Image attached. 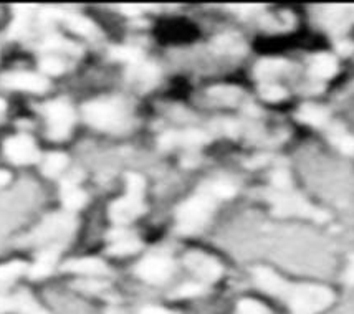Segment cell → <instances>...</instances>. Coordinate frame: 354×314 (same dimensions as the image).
I'll return each mask as SVG.
<instances>
[{
  "instance_id": "1",
  "label": "cell",
  "mask_w": 354,
  "mask_h": 314,
  "mask_svg": "<svg viewBox=\"0 0 354 314\" xmlns=\"http://www.w3.org/2000/svg\"><path fill=\"white\" fill-rule=\"evenodd\" d=\"M254 282L268 296L278 298L292 314H322L336 303L333 288L319 283H292L267 266H257Z\"/></svg>"
},
{
  "instance_id": "2",
  "label": "cell",
  "mask_w": 354,
  "mask_h": 314,
  "mask_svg": "<svg viewBox=\"0 0 354 314\" xmlns=\"http://www.w3.org/2000/svg\"><path fill=\"white\" fill-rule=\"evenodd\" d=\"M77 228V220L68 213H53L46 217L33 232L25 238V244L35 246H62Z\"/></svg>"
},
{
  "instance_id": "3",
  "label": "cell",
  "mask_w": 354,
  "mask_h": 314,
  "mask_svg": "<svg viewBox=\"0 0 354 314\" xmlns=\"http://www.w3.org/2000/svg\"><path fill=\"white\" fill-rule=\"evenodd\" d=\"M214 199L207 190L194 195L187 202H184L177 210V230L184 235L199 232L207 224L210 213L214 210Z\"/></svg>"
},
{
  "instance_id": "4",
  "label": "cell",
  "mask_w": 354,
  "mask_h": 314,
  "mask_svg": "<svg viewBox=\"0 0 354 314\" xmlns=\"http://www.w3.org/2000/svg\"><path fill=\"white\" fill-rule=\"evenodd\" d=\"M83 116L103 131H121L128 126V115L120 101H91L83 108Z\"/></svg>"
},
{
  "instance_id": "5",
  "label": "cell",
  "mask_w": 354,
  "mask_h": 314,
  "mask_svg": "<svg viewBox=\"0 0 354 314\" xmlns=\"http://www.w3.org/2000/svg\"><path fill=\"white\" fill-rule=\"evenodd\" d=\"M272 202L275 205V212L278 215H301L316 222H326L328 217H330L326 212L319 210L310 202H306L300 195L278 194V192H275L272 197Z\"/></svg>"
},
{
  "instance_id": "6",
  "label": "cell",
  "mask_w": 354,
  "mask_h": 314,
  "mask_svg": "<svg viewBox=\"0 0 354 314\" xmlns=\"http://www.w3.org/2000/svg\"><path fill=\"white\" fill-rule=\"evenodd\" d=\"M174 262L166 255H149L138 263L136 275L149 284H164L174 273Z\"/></svg>"
},
{
  "instance_id": "7",
  "label": "cell",
  "mask_w": 354,
  "mask_h": 314,
  "mask_svg": "<svg viewBox=\"0 0 354 314\" xmlns=\"http://www.w3.org/2000/svg\"><path fill=\"white\" fill-rule=\"evenodd\" d=\"M52 139H65L75 121V111L66 101H53L44 108Z\"/></svg>"
},
{
  "instance_id": "8",
  "label": "cell",
  "mask_w": 354,
  "mask_h": 314,
  "mask_svg": "<svg viewBox=\"0 0 354 314\" xmlns=\"http://www.w3.org/2000/svg\"><path fill=\"white\" fill-rule=\"evenodd\" d=\"M17 313V314H48L46 309L33 298L28 290H19L15 293H7L0 290V314Z\"/></svg>"
},
{
  "instance_id": "9",
  "label": "cell",
  "mask_w": 354,
  "mask_h": 314,
  "mask_svg": "<svg viewBox=\"0 0 354 314\" xmlns=\"http://www.w3.org/2000/svg\"><path fill=\"white\" fill-rule=\"evenodd\" d=\"M3 153L14 164H33L40 159V153L35 142L28 136L8 137L3 144Z\"/></svg>"
},
{
  "instance_id": "10",
  "label": "cell",
  "mask_w": 354,
  "mask_h": 314,
  "mask_svg": "<svg viewBox=\"0 0 354 314\" xmlns=\"http://www.w3.org/2000/svg\"><path fill=\"white\" fill-rule=\"evenodd\" d=\"M184 263L192 273H196L205 283L217 282L223 273L221 263L216 258L202 253V251H191V253H187L184 258Z\"/></svg>"
},
{
  "instance_id": "11",
  "label": "cell",
  "mask_w": 354,
  "mask_h": 314,
  "mask_svg": "<svg viewBox=\"0 0 354 314\" xmlns=\"http://www.w3.org/2000/svg\"><path fill=\"white\" fill-rule=\"evenodd\" d=\"M2 85L12 90L32 91V93H44L48 88V79L35 73H27V71H17V73L3 75Z\"/></svg>"
},
{
  "instance_id": "12",
  "label": "cell",
  "mask_w": 354,
  "mask_h": 314,
  "mask_svg": "<svg viewBox=\"0 0 354 314\" xmlns=\"http://www.w3.org/2000/svg\"><path fill=\"white\" fill-rule=\"evenodd\" d=\"M145 212V204H142V197L126 194L123 199L116 200L109 208V215L116 224H128L136 219Z\"/></svg>"
},
{
  "instance_id": "13",
  "label": "cell",
  "mask_w": 354,
  "mask_h": 314,
  "mask_svg": "<svg viewBox=\"0 0 354 314\" xmlns=\"http://www.w3.org/2000/svg\"><path fill=\"white\" fill-rule=\"evenodd\" d=\"M62 246H45L44 250L37 255L35 262H33L32 266H28V276L32 279H44L46 276L53 273L55 266H57L58 258H60Z\"/></svg>"
},
{
  "instance_id": "14",
  "label": "cell",
  "mask_w": 354,
  "mask_h": 314,
  "mask_svg": "<svg viewBox=\"0 0 354 314\" xmlns=\"http://www.w3.org/2000/svg\"><path fill=\"white\" fill-rule=\"evenodd\" d=\"M209 137L202 131H196V129H189L184 133H167L159 139V146L164 149L174 148V146H187V148H194V146L205 144Z\"/></svg>"
},
{
  "instance_id": "15",
  "label": "cell",
  "mask_w": 354,
  "mask_h": 314,
  "mask_svg": "<svg viewBox=\"0 0 354 314\" xmlns=\"http://www.w3.org/2000/svg\"><path fill=\"white\" fill-rule=\"evenodd\" d=\"M80 174H71L62 184V202L70 210H78L86 204V194L78 187Z\"/></svg>"
},
{
  "instance_id": "16",
  "label": "cell",
  "mask_w": 354,
  "mask_h": 314,
  "mask_svg": "<svg viewBox=\"0 0 354 314\" xmlns=\"http://www.w3.org/2000/svg\"><path fill=\"white\" fill-rule=\"evenodd\" d=\"M63 270L71 271L75 275H85V276H103L108 273V265L101 262L100 258H77L70 259L63 265Z\"/></svg>"
},
{
  "instance_id": "17",
  "label": "cell",
  "mask_w": 354,
  "mask_h": 314,
  "mask_svg": "<svg viewBox=\"0 0 354 314\" xmlns=\"http://www.w3.org/2000/svg\"><path fill=\"white\" fill-rule=\"evenodd\" d=\"M111 245H109V255H116V257H124V255L136 253L141 248V242L136 237L129 235L126 232H115L109 235Z\"/></svg>"
},
{
  "instance_id": "18",
  "label": "cell",
  "mask_w": 354,
  "mask_h": 314,
  "mask_svg": "<svg viewBox=\"0 0 354 314\" xmlns=\"http://www.w3.org/2000/svg\"><path fill=\"white\" fill-rule=\"evenodd\" d=\"M25 273H28V265L25 262H20V259H14V262L0 265V290H7Z\"/></svg>"
},
{
  "instance_id": "19",
  "label": "cell",
  "mask_w": 354,
  "mask_h": 314,
  "mask_svg": "<svg viewBox=\"0 0 354 314\" xmlns=\"http://www.w3.org/2000/svg\"><path fill=\"white\" fill-rule=\"evenodd\" d=\"M338 73V60L330 53L316 55L311 63V75L319 79H330Z\"/></svg>"
},
{
  "instance_id": "20",
  "label": "cell",
  "mask_w": 354,
  "mask_h": 314,
  "mask_svg": "<svg viewBox=\"0 0 354 314\" xmlns=\"http://www.w3.org/2000/svg\"><path fill=\"white\" fill-rule=\"evenodd\" d=\"M298 119L315 128H324L330 121V112L318 104H305L298 112Z\"/></svg>"
},
{
  "instance_id": "21",
  "label": "cell",
  "mask_w": 354,
  "mask_h": 314,
  "mask_svg": "<svg viewBox=\"0 0 354 314\" xmlns=\"http://www.w3.org/2000/svg\"><path fill=\"white\" fill-rule=\"evenodd\" d=\"M63 19H65L66 27L71 28L75 33H80V35H85V37H93L96 33L95 23L85 19V17L63 15Z\"/></svg>"
},
{
  "instance_id": "22",
  "label": "cell",
  "mask_w": 354,
  "mask_h": 314,
  "mask_svg": "<svg viewBox=\"0 0 354 314\" xmlns=\"http://www.w3.org/2000/svg\"><path fill=\"white\" fill-rule=\"evenodd\" d=\"M66 164H68V159H66L65 154L55 153V154H50V156L45 159L44 166H41V170H44V174L48 175V177H55V175H58L65 170Z\"/></svg>"
},
{
  "instance_id": "23",
  "label": "cell",
  "mask_w": 354,
  "mask_h": 314,
  "mask_svg": "<svg viewBox=\"0 0 354 314\" xmlns=\"http://www.w3.org/2000/svg\"><path fill=\"white\" fill-rule=\"evenodd\" d=\"M156 77H158V70H156V66L149 65V63H134L131 65V68H129V78L136 79V81H141V83H151L154 81Z\"/></svg>"
},
{
  "instance_id": "24",
  "label": "cell",
  "mask_w": 354,
  "mask_h": 314,
  "mask_svg": "<svg viewBox=\"0 0 354 314\" xmlns=\"http://www.w3.org/2000/svg\"><path fill=\"white\" fill-rule=\"evenodd\" d=\"M331 142L335 144V148H338L341 153L346 154V156H354V136L343 129H335L331 134Z\"/></svg>"
},
{
  "instance_id": "25",
  "label": "cell",
  "mask_w": 354,
  "mask_h": 314,
  "mask_svg": "<svg viewBox=\"0 0 354 314\" xmlns=\"http://www.w3.org/2000/svg\"><path fill=\"white\" fill-rule=\"evenodd\" d=\"M235 314H270V309L262 301L254 298H243L237 303Z\"/></svg>"
},
{
  "instance_id": "26",
  "label": "cell",
  "mask_w": 354,
  "mask_h": 314,
  "mask_svg": "<svg viewBox=\"0 0 354 314\" xmlns=\"http://www.w3.org/2000/svg\"><path fill=\"white\" fill-rule=\"evenodd\" d=\"M111 57L116 58V60L126 61L129 65H134V63H139L142 60V53L136 48L131 47H118L111 50Z\"/></svg>"
},
{
  "instance_id": "27",
  "label": "cell",
  "mask_w": 354,
  "mask_h": 314,
  "mask_svg": "<svg viewBox=\"0 0 354 314\" xmlns=\"http://www.w3.org/2000/svg\"><path fill=\"white\" fill-rule=\"evenodd\" d=\"M205 190H207L210 195L218 197V199H230V197L235 194V187L232 186V184L223 181L210 184L209 187H205Z\"/></svg>"
},
{
  "instance_id": "28",
  "label": "cell",
  "mask_w": 354,
  "mask_h": 314,
  "mask_svg": "<svg viewBox=\"0 0 354 314\" xmlns=\"http://www.w3.org/2000/svg\"><path fill=\"white\" fill-rule=\"evenodd\" d=\"M205 291L204 284L201 283H185L180 288L172 293L174 298H194V296H201Z\"/></svg>"
},
{
  "instance_id": "29",
  "label": "cell",
  "mask_w": 354,
  "mask_h": 314,
  "mask_svg": "<svg viewBox=\"0 0 354 314\" xmlns=\"http://www.w3.org/2000/svg\"><path fill=\"white\" fill-rule=\"evenodd\" d=\"M40 68H41V71H44V73L53 75V77H55V75H60V73H63V71H65V65H63V63L58 60V58L46 57L40 61Z\"/></svg>"
},
{
  "instance_id": "30",
  "label": "cell",
  "mask_w": 354,
  "mask_h": 314,
  "mask_svg": "<svg viewBox=\"0 0 354 314\" xmlns=\"http://www.w3.org/2000/svg\"><path fill=\"white\" fill-rule=\"evenodd\" d=\"M126 182H128V194L138 197H142V194H145V179L141 175L128 174Z\"/></svg>"
},
{
  "instance_id": "31",
  "label": "cell",
  "mask_w": 354,
  "mask_h": 314,
  "mask_svg": "<svg viewBox=\"0 0 354 314\" xmlns=\"http://www.w3.org/2000/svg\"><path fill=\"white\" fill-rule=\"evenodd\" d=\"M46 48H52V50H65V52H71V53H77V47H75V43H71V41H66L65 39H62V37L55 35V37H50L48 40H46L45 43Z\"/></svg>"
},
{
  "instance_id": "32",
  "label": "cell",
  "mask_w": 354,
  "mask_h": 314,
  "mask_svg": "<svg viewBox=\"0 0 354 314\" xmlns=\"http://www.w3.org/2000/svg\"><path fill=\"white\" fill-rule=\"evenodd\" d=\"M281 66H283V63L281 61H273V60L262 61L259 63V66H257V75L262 78L272 77V75H275L277 71L281 70Z\"/></svg>"
},
{
  "instance_id": "33",
  "label": "cell",
  "mask_w": 354,
  "mask_h": 314,
  "mask_svg": "<svg viewBox=\"0 0 354 314\" xmlns=\"http://www.w3.org/2000/svg\"><path fill=\"white\" fill-rule=\"evenodd\" d=\"M260 95H262L267 101H280V99H283L286 96V93L280 86H273V85L263 86L262 90H260Z\"/></svg>"
},
{
  "instance_id": "34",
  "label": "cell",
  "mask_w": 354,
  "mask_h": 314,
  "mask_svg": "<svg viewBox=\"0 0 354 314\" xmlns=\"http://www.w3.org/2000/svg\"><path fill=\"white\" fill-rule=\"evenodd\" d=\"M343 284L346 288H354V253H351L348 257L346 266H344L343 271Z\"/></svg>"
},
{
  "instance_id": "35",
  "label": "cell",
  "mask_w": 354,
  "mask_h": 314,
  "mask_svg": "<svg viewBox=\"0 0 354 314\" xmlns=\"http://www.w3.org/2000/svg\"><path fill=\"white\" fill-rule=\"evenodd\" d=\"M272 181L278 188H288L290 187V175L286 170H277V173L273 174Z\"/></svg>"
},
{
  "instance_id": "36",
  "label": "cell",
  "mask_w": 354,
  "mask_h": 314,
  "mask_svg": "<svg viewBox=\"0 0 354 314\" xmlns=\"http://www.w3.org/2000/svg\"><path fill=\"white\" fill-rule=\"evenodd\" d=\"M138 314H177V313L171 311V309L162 308V306H146V308H142Z\"/></svg>"
},
{
  "instance_id": "37",
  "label": "cell",
  "mask_w": 354,
  "mask_h": 314,
  "mask_svg": "<svg viewBox=\"0 0 354 314\" xmlns=\"http://www.w3.org/2000/svg\"><path fill=\"white\" fill-rule=\"evenodd\" d=\"M123 8V12L124 14H129V15H138V14H141V8L142 7H139V6H123L121 7Z\"/></svg>"
},
{
  "instance_id": "38",
  "label": "cell",
  "mask_w": 354,
  "mask_h": 314,
  "mask_svg": "<svg viewBox=\"0 0 354 314\" xmlns=\"http://www.w3.org/2000/svg\"><path fill=\"white\" fill-rule=\"evenodd\" d=\"M8 182H10V173H7V170H0V186H6Z\"/></svg>"
},
{
  "instance_id": "39",
  "label": "cell",
  "mask_w": 354,
  "mask_h": 314,
  "mask_svg": "<svg viewBox=\"0 0 354 314\" xmlns=\"http://www.w3.org/2000/svg\"><path fill=\"white\" fill-rule=\"evenodd\" d=\"M7 106H6V101L3 99H0V116H3V112H6Z\"/></svg>"
}]
</instances>
